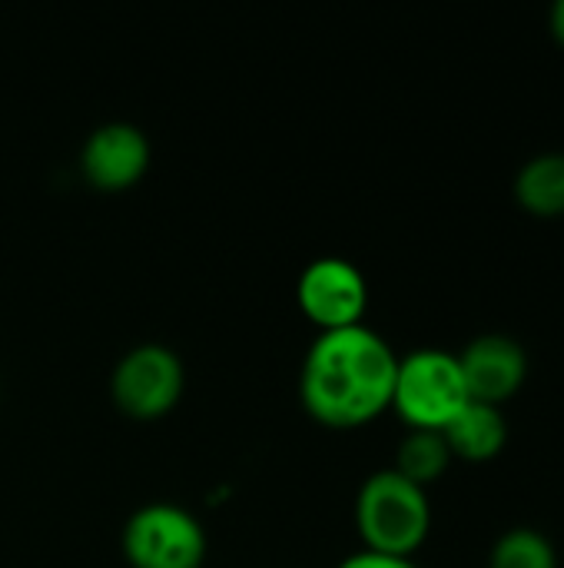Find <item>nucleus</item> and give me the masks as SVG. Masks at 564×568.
Masks as SVG:
<instances>
[{
	"mask_svg": "<svg viewBox=\"0 0 564 568\" xmlns=\"http://www.w3.org/2000/svg\"><path fill=\"white\" fill-rule=\"evenodd\" d=\"M396 369V349L372 326L326 329L302 356L299 396L322 426L356 429L392 406Z\"/></svg>",
	"mask_w": 564,
	"mask_h": 568,
	"instance_id": "f257e3e1",
	"label": "nucleus"
},
{
	"mask_svg": "<svg viewBox=\"0 0 564 568\" xmlns=\"http://www.w3.org/2000/svg\"><path fill=\"white\" fill-rule=\"evenodd\" d=\"M356 529L369 552L412 559L432 529L429 489L409 483L392 466L366 476L356 496Z\"/></svg>",
	"mask_w": 564,
	"mask_h": 568,
	"instance_id": "f03ea898",
	"label": "nucleus"
},
{
	"mask_svg": "<svg viewBox=\"0 0 564 568\" xmlns=\"http://www.w3.org/2000/svg\"><path fill=\"white\" fill-rule=\"evenodd\" d=\"M469 403V389L459 369V356L425 346L399 356L392 409L409 423V429L442 433Z\"/></svg>",
	"mask_w": 564,
	"mask_h": 568,
	"instance_id": "7ed1b4c3",
	"label": "nucleus"
},
{
	"mask_svg": "<svg viewBox=\"0 0 564 568\" xmlns=\"http://www.w3.org/2000/svg\"><path fill=\"white\" fill-rule=\"evenodd\" d=\"M123 556L133 568H199L206 559V529L180 503H146L123 526Z\"/></svg>",
	"mask_w": 564,
	"mask_h": 568,
	"instance_id": "20e7f679",
	"label": "nucleus"
},
{
	"mask_svg": "<svg viewBox=\"0 0 564 568\" xmlns=\"http://www.w3.org/2000/svg\"><path fill=\"white\" fill-rule=\"evenodd\" d=\"M183 386V359L166 343L130 346L110 373V396L133 419H156L170 413L180 403Z\"/></svg>",
	"mask_w": 564,
	"mask_h": 568,
	"instance_id": "39448f33",
	"label": "nucleus"
},
{
	"mask_svg": "<svg viewBox=\"0 0 564 568\" xmlns=\"http://www.w3.org/2000/svg\"><path fill=\"white\" fill-rule=\"evenodd\" d=\"M296 303L319 326V333L356 326L369 306V283L352 260L316 256L296 280Z\"/></svg>",
	"mask_w": 564,
	"mask_h": 568,
	"instance_id": "423d86ee",
	"label": "nucleus"
},
{
	"mask_svg": "<svg viewBox=\"0 0 564 568\" xmlns=\"http://www.w3.org/2000/svg\"><path fill=\"white\" fill-rule=\"evenodd\" d=\"M150 156H153L150 136L136 123L106 120L86 133L80 146V170L96 190L116 193L143 180Z\"/></svg>",
	"mask_w": 564,
	"mask_h": 568,
	"instance_id": "0eeeda50",
	"label": "nucleus"
},
{
	"mask_svg": "<svg viewBox=\"0 0 564 568\" xmlns=\"http://www.w3.org/2000/svg\"><path fill=\"white\" fill-rule=\"evenodd\" d=\"M459 356V369L472 403L499 406L509 403L529 379V356L519 339L502 333L475 336Z\"/></svg>",
	"mask_w": 564,
	"mask_h": 568,
	"instance_id": "6e6552de",
	"label": "nucleus"
},
{
	"mask_svg": "<svg viewBox=\"0 0 564 568\" xmlns=\"http://www.w3.org/2000/svg\"><path fill=\"white\" fill-rule=\"evenodd\" d=\"M442 436H445L452 459L492 463L509 443V423H505L499 406H485V403L469 399L462 406V413L442 429Z\"/></svg>",
	"mask_w": 564,
	"mask_h": 568,
	"instance_id": "1a4fd4ad",
	"label": "nucleus"
},
{
	"mask_svg": "<svg viewBox=\"0 0 564 568\" xmlns=\"http://www.w3.org/2000/svg\"><path fill=\"white\" fill-rule=\"evenodd\" d=\"M515 200L539 220L564 216V153H539L515 176Z\"/></svg>",
	"mask_w": 564,
	"mask_h": 568,
	"instance_id": "9d476101",
	"label": "nucleus"
},
{
	"mask_svg": "<svg viewBox=\"0 0 564 568\" xmlns=\"http://www.w3.org/2000/svg\"><path fill=\"white\" fill-rule=\"evenodd\" d=\"M452 466V453L445 446V436L435 429H409L396 449V473L406 476L409 483L429 489L439 483Z\"/></svg>",
	"mask_w": 564,
	"mask_h": 568,
	"instance_id": "9b49d317",
	"label": "nucleus"
},
{
	"mask_svg": "<svg viewBox=\"0 0 564 568\" xmlns=\"http://www.w3.org/2000/svg\"><path fill=\"white\" fill-rule=\"evenodd\" d=\"M489 568H558V552L539 529H509L489 556Z\"/></svg>",
	"mask_w": 564,
	"mask_h": 568,
	"instance_id": "f8f14e48",
	"label": "nucleus"
},
{
	"mask_svg": "<svg viewBox=\"0 0 564 568\" xmlns=\"http://www.w3.org/2000/svg\"><path fill=\"white\" fill-rule=\"evenodd\" d=\"M336 568H419L412 559H399V556H382V552H369V549H362V552H352V556H346L342 562Z\"/></svg>",
	"mask_w": 564,
	"mask_h": 568,
	"instance_id": "ddd939ff",
	"label": "nucleus"
},
{
	"mask_svg": "<svg viewBox=\"0 0 564 568\" xmlns=\"http://www.w3.org/2000/svg\"><path fill=\"white\" fill-rule=\"evenodd\" d=\"M548 23H552V33H555V40L564 47V0H558L555 7H552V13H548Z\"/></svg>",
	"mask_w": 564,
	"mask_h": 568,
	"instance_id": "4468645a",
	"label": "nucleus"
}]
</instances>
